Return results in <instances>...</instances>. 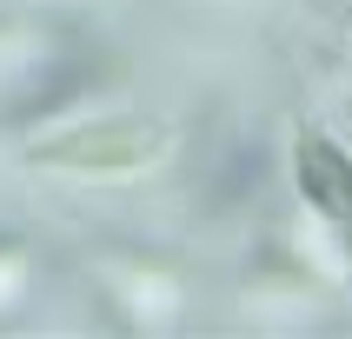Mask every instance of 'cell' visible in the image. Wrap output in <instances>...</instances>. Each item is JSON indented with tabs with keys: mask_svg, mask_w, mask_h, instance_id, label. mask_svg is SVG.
Wrapping results in <instances>:
<instances>
[{
	"mask_svg": "<svg viewBox=\"0 0 352 339\" xmlns=\"http://www.w3.org/2000/svg\"><path fill=\"white\" fill-rule=\"evenodd\" d=\"M293 179H299V199L326 226L352 233V153L333 133H319V127H299L293 133Z\"/></svg>",
	"mask_w": 352,
	"mask_h": 339,
	"instance_id": "7a4b0ae2",
	"label": "cell"
},
{
	"mask_svg": "<svg viewBox=\"0 0 352 339\" xmlns=\"http://www.w3.org/2000/svg\"><path fill=\"white\" fill-rule=\"evenodd\" d=\"M166 127L160 120H140V113H113V120H74L67 133L40 140L34 166H47V173H74V179H133L146 173V166H160L166 160Z\"/></svg>",
	"mask_w": 352,
	"mask_h": 339,
	"instance_id": "6da1fadb",
	"label": "cell"
}]
</instances>
